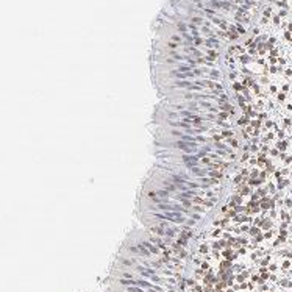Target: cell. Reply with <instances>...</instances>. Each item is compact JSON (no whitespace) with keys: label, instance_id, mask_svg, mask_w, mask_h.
<instances>
[{"label":"cell","instance_id":"cell-1","mask_svg":"<svg viewBox=\"0 0 292 292\" xmlns=\"http://www.w3.org/2000/svg\"><path fill=\"white\" fill-rule=\"evenodd\" d=\"M173 145L181 148V150H185V152H197V144L195 142H191V141H180V142H175Z\"/></svg>","mask_w":292,"mask_h":292},{"label":"cell","instance_id":"cell-2","mask_svg":"<svg viewBox=\"0 0 292 292\" xmlns=\"http://www.w3.org/2000/svg\"><path fill=\"white\" fill-rule=\"evenodd\" d=\"M159 219H167V220H173V222H183L185 217L178 213H166V214H158Z\"/></svg>","mask_w":292,"mask_h":292},{"label":"cell","instance_id":"cell-3","mask_svg":"<svg viewBox=\"0 0 292 292\" xmlns=\"http://www.w3.org/2000/svg\"><path fill=\"white\" fill-rule=\"evenodd\" d=\"M158 208L159 209H166V211H180L181 209V206H176V205H158Z\"/></svg>","mask_w":292,"mask_h":292},{"label":"cell","instance_id":"cell-4","mask_svg":"<svg viewBox=\"0 0 292 292\" xmlns=\"http://www.w3.org/2000/svg\"><path fill=\"white\" fill-rule=\"evenodd\" d=\"M183 161H185L188 166H192V164L197 162V158H195V156H183Z\"/></svg>","mask_w":292,"mask_h":292},{"label":"cell","instance_id":"cell-5","mask_svg":"<svg viewBox=\"0 0 292 292\" xmlns=\"http://www.w3.org/2000/svg\"><path fill=\"white\" fill-rule=\"evenodd\" d=\"M158 195H159V197H167L169 194H167L166 191H158Z\"/></svg>","mask_w":292,"mask_h":292},{"label":"cell","instance_id":"cell-6","mask_svg":"<svg viewBox=\"0 0 292 292\" xmlns=\"http://www.w3.org/2000/svg\"><path fill=\"white\" fill-rule=\"evenodd\" d=\"M130 292H144V291H139V289H136V288H131Z\"/></svg>","mask_w":292,"mask_h":292}]
</instances>
